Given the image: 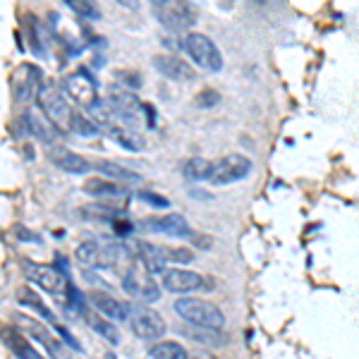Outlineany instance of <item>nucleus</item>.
<instances>
[{
  "label": "nucleus",
  "instance_id": "nucleus-16",
  "mask_svg": "<svg viewBox=\"0 0 359 359\" xmlns=\"http://www.w3.org/2000/svg\"><path fill=\"white\" fill-rule=\"evenodd\" d=\"M144 228L151 230V233H161V235H170V237H192V228L184 221L180 213H165V216L158 218H149L144 221Z\"/></svg>",
  "mask_w": 359,
  "mask_h": 359
},
{
  "label": "nucleus",
  "instance_id": "nucleus-32",
  "mask_svg": "<svg viewBox=\"0 0 359 359\" xmlns=\"http://www.w3.org/2000/svg\"><path fill=\"white\" fill-rule=\"evenodd\" d=\"M221 101V94H218L216 89H204V91H199L196 94V106H201V108H211V106H216V103Z\"/></svg>",
  "mask_w": 359,
  "mask_h": 359
},
{
  "label": "nucleus",
  "instance_id": "nucleus-19",
  "mask_svg": "<svg viewBox=\"0 0 359 359\" xmlns=\"http://www.w3.org/2000/svg\"><path fill=\"white\" fill-rule=\"evenodd\" d=\"M50 161H53L60 170H67V172H72V175H84V172L91 170V163L84 156L69 151V149H62V147H55L53 151H50Z\"/></svg>",
  "mask_w": 359,
  "mask_h": 359
},
{
  "label": "nucleus",
  "instance_id": "nucleus-11",
  "mask_svg": "<svg viewBox=\"0 0 359 359\" xmlns=\"http://www.w3.org/2000/svg\"><path fill=\"white\" fill-rule=\"evenodd\" d=\"M249 172H252V161L242 154H228L223 156L221 161L213 163V172H211V184H233L245 180Z\"/></svg>",
  "mask_w": 359,
  "mask_h": 359
},
{
  "label": "nucleus",
  "instance_id": "nucleus-10",
  "mask_svg": "<svg viewBox=\"0 0 359 359\" xmlns=\"http://www.w3.org/2000/svg\"><path fill=\"white\" fill-rule=\"evenodd\" d=\"M106 103L113 108V113L118 115V118H123L130 127L135 123H142L144 113H147V106L139 101V96H135L132 91H127V89H120V86L108 89Z\"/></svg>",
  "mask_w": 359,
  "mask_h": 359
},
{
  "label": "nucleus",
  "instance_id": "nucleus-15",
  "mask_svg": "<svg viewBox=\"0 0 359 359\" xmlns=\"http://www.w3.org/2000/svg\"><path fill=\"white\" fill-rule=\"evenodd\" d=\"M154 67L158 69L163 77L172 79V82H194L196 79V69L189 65L187 60L175 57V55H156Z\"/></svg>",
  "mask_w": 359,
  "mask_h": 359
},
{
  "label": "nucleus",
  "instance_id": "nucleus-17",
  "mask_svg": "<svg viewBox=\"0 0 359 359\" xmlns=\"http://www.w3.org/2000/svg\"><path fill=\"white\" fill-rule=\"evenodd\" d=\"M89 302L96 311H101V314L108 316L111 321H127V316H130V304H123L118 297H113L111 292L91 290Z\"/></svg>",
  "mask_w": 359,
  "mask_h": 359
},
{
  "label": "nucleus",
  "instance_id": "nucleus-9",
  "mask_svg": "<svg viewBox=\"0 0 359 359\" xmlns=\"http://www.w3.org/2000/svg\"><path fill=\"white\" fill-rule=\"evenodd\" d=\"M60 89H62V94L69 96L72 101H77L79 106L91 108L98 103V86L94 79H91V74L84 72V69L65 74V77L60 79Z\"/></svg>",
  "mask_w": 359,
  "mask_h": 359
},
{
  "label": "nucleus",
  "instance_id": "nucleus-33",
  "mask_svg": "<svg viewBox=\"0 0 359 359\" xmlns=\"http://www.w3.org/2000/svg\"><path fill=\"white\" fill-rule=\"evenodd\" d=\"M139 199L147 201V204H151V206H156V208H165L168 204H170L165 196H158L156 192H139Z\"/></svg>",
  "mask_w": 359,
  "mask_h": 359
},
{
  "label": "nucleus",
  "instance_id": "nucleus-27",
  "mask_svg": "<svg viewBox=\"0 0 359 359\" xmlns=\"http://www.w3.org/2000/svg\"><path fill=\"white\" fill-rule=\"evenodd\" d=\"M17 299H20V304H25V306H29V309L36 311V314H41V316L46 318V321H50V323L55 321L53 311L46 309L43 299L39 297V294L34 292V290H29V287H20V290H17Z\"/></svg>",
  "mask_w": 359,
  "mask_h": 359
},
{
  "label": "nucleus",
  "instance_id": "nucleus-12",
  "mask_svg": "<svg viewBox=\"0 0 359 359\" xmlns=\"http://www.w3.org/2000/svg\"><path fill=\"white\" fill-rule=\"evenodd\" d=\"M25 276L32 283H36L41 290L50 294H62L67 292V276L62 271H57L55 266L48 264H36V262H27L25 264Z\"/></svg>",
  "mask_w": 359,
  "mask_h": 359
},
{
  "label": "nucleus",
  "instance_id": "nucleus-1",
  "mask_svg": "<svg viewBox=\"0 0 359 359\" xmlns=\"http://www.w3.org/2000/svg\"><path fill=\"white\" fill-rule=\"evenodd\" d=\"M175 314L184 318L187 323H192L196 328H206V331H218L221 333L225 328V314L218 309L213 302L201 297H180L172 304Z\"/></svg>",
  "mask_w": 359,
  "mask_h": 359
},
{
  "label": "nucleus",
  "instance_id": "nucleus-7",
  "mask_svg": "<svg viewBox=\"0 0 359 359\" xmlns=\"http://www.w3.org/2000/svg\"><path fill=\"white\" fill-rule=\"evenodd\" d=\"M127 323H130L132 333L137 338H144V340H158L163 338L165 333V321L163 316L158 314L156 309L147 304H130V316H127Z\"/></svg>",
  "mask_w": 359,
  "mask_h": 359
},
{
  "label": "nucleus",
  "instance_id": "nucleus-28",
  "mask_svg": "<svg viewBox=\"0 0 359 359\" xmlns=\"http://www.w3.org/2000/svg\"><path fill=\"white\" fill-rule=\"evenodd\" d=\"M158 249L165 264H189L194 259L192 249H184V247H158Z\"/></svg>",
  "mask_w": 359,
  "mask_h": 359
},
{
  "label": "nucleus",
  "instance_id": "nucleus-20",
  "mask_svg": "<svg viewBox=\"0 0 359 359\" xmlns=\"http://www.w3.org/2000/svg\"><path fill=\"white\" fill-rule=\"evenodd\" d=\"M106 135L113 139L115 144H120L123 149L127 151H142L144 147H147V142H144V137L139 135L137 130H132L130 125H123V123H115L106 130Z\"/></svg>",
  "mask_w": 359,
  "mask_h": 359
},
{
  "label": "nucleus",
  "instance_id": "nucleus-5",
  "mask_svg": "<svg viewBox=\"0 0 359 359\" xmlns=\"http://www.w3.org/2000/svg\"><path fill=\"white\" fill-rule=\"evenodd\" d=\"M123 287L127 290V294H132L135 299H139L142 304L147 302H156L161 299V287L158 283L154 280V273L147 269L142 262H137L125 271L123 276Z\"/></svg>",
  "mask_w": 359,
  "mask_h": 359
},
{
  "label": "nucleus",
  "instance_id": "nucleus-2",
  "mask_svg": "<svg viewBox=\"0 0 359 359\" xmlns=\"http://www.w3.org/2000/svg\"><path fill=\"white\" fill-rule=\"evenodd\" d=\"M36 103H39V108H41L43 118L48 120V123L53 125L60 135L72 132L74 111L69 108L67 98H65V94H62V89H57L55 84H46L43 82L41 91H39V96H36Z\"/></svg>",
  "mask_w": 359,
  "mask_h": 359
},
{
  "label": "nucleus",
  "instance_id": "nucleus-18",
  "mask_svg": "<svg viewBox=\"0 0 359 359\" xmlns=\"http://www.w3.org/2000/svg\"><path fill=\"white\" fill-rule=\"evenodd\" d=\"M84 192L86 194H94L101 196V199H125L130 196V189L123 182H115L111 177H89L84 182Z\"/></svg>",
  "mask_w": 359,
  "mask_h": 359
},
{
  "label": "nucleus",
  "instance_id": "nucleus-3",
  "mask_svg": "<svg viewBox=\"0 0 359 359\" xmlns=\"http://www.w3.org/2000/svg\"><path fill=\"white\" fill-rule=\"evenodd\" d=\"M180 48L187 53L189 60H194L196 67L206 69V72H218L223 69V55L218 50V46L199 32H187L180 41Z\"/></svg>",
  "mask_w": 359,
  "mask_h": 359
},
{
  "label": "nucleus",
  "instance_id": "nucleus-29",
  "mask_svg": "<svg viewBox=\"0 0 359 359\" xmlns=\"http://www.w3.org/2000/svg\"><path fill=\"white\" fill-rule=\"evenodd\" d=\"M184 333L189 335L192 340H196V343H204V345H218V343H223V338H221V333L218 331H206V328H184Z\"/></svg>",
  "mask_w": 359,
  "mask_h": 359
},
{
  "label": "nucleus",
  "instance_id": "nucleus-30",
  "mask_svg": "<svg viewBox=\"0 0 359 359\" xmlns=\"http://www.w3.org/2000/svg\"><path fill=\"white\" fill-rule=\"evenodd\" d=\"M67 8L72 10V13L86 17V20H98L101 13H98L96 3H84V0H67Z\"/></svg>",
  "mask_w": 359,
  "mask_h": 359
},
{
  "label": "nucleus",
  "instance_id": "nucleus-23",
  "mask_svg": "<svg viewBox=\"0 0 359 359\" xmlns=\"http://www.w3.org/2000/svg\"><path fill=\"white\" fill-rule=\"evenodd\" d=\"M101 252H103L101 242L86 240L74 249V257H77V262L82 264L84 269H101Z\"/></svg>",
  "mask_w": 359,
  "mask_h": 359
},
{
  "label": "nucleus",
  "instance_id": "nucleus-6",
  "mask_svg": "<svg viewBox=\"0 0 359 359\" xmlns=\"http://www.w3.org/2000/svg\"><path fill=\"white\" fill-rule=\"evenodd\" d=\"M17 323L22 326V331H25L27 338H34L39 345H43V350L48 352L50 359H69L67 343L62 338H57L46 323L36 321L34 316H25V314L17 316Z\"/></svg>",
  "mask_w": 359,
  "mask_h": 359
},
{
  "label": "nucleus",
  "instance_id": "nucleus-24",
  "mask_svg": "<svg viewBox=\"0 0 359 359\" xmlns=\"http://www.w3.org/2000/svg\"><path fill=\"white\" fill-rule=\"evenodd\" d=\"M149 357L151 359H189L187 350L175 340H158L156 345L149 347Z\"/></svg>",
  "mask_w": 359,
  "mask_h": 359
},
{
  "label": "nucleus",
  "instance_id": "nucleus-25",
  "mask_svg": "<svg viewBox=\"0 0 359 359\" xmlns=\"http://www.w3.org/2000/svg\"><path fill=\"white\" fill-rule=\"evenodd\" d=\"M211 172H213V163L208 158H201V156H194V158H187L182 165V175L187 180H211Z\"/></svg>",
  "mask_w": 359,
  "mask_h": 359
},
{
  "label": "nucleus",
  "instance_id": "nucleus-13",
  "mask_svg": "<svg viewBox=\"0 0 359 359\" xmlns=\"http://www.w3.org/2000/svg\"><path fill=\"white\" fill-rule=\"evenodd\" d=\"M72 297H74V306H77L79 314H82V318L86 321V326L94 328V331H96L98 335H101V338H106L111 345H118V343H120V331L113 326L111 318L103 316L101 311H96L94 306L82 304V299H79V294H77V292H72Z\"/></svg>",
  "mask_w": 359,
  "mask_h": 359
},
{
  "label": "nucleus",
  "instance_id": "nucleus-21",
  "mask_svg": "<svg viewBox=\"0 0 359 359\" xmlns=\"http://www.w3.org/2000/svg\"><path fill=\"white\" fill-rule=\"evenodd\" d=\"M22 123H25V127H27V135L41 139L43 144H53L55 135H60V132H57L55 127L48 123V120L39 118V115H34V113H25V115H22Z\"/></svg>",
  "mask_w": 359,
  "mask_h": 359
},
{
  "label": "nucleus",
  "instance_id": "nucleus-34",
  "mask_svg": "<svg viewBox=\"0 0 359 359\" xmlns=\"http://www.w3.org/2000/svg\"><path fill=\"white\" fill-rule=\"evenodd\" d=\"M106 359H118V357H115L113 352H108V355H106Z\"/></svg>",
  "mask_w": 359,
  "mask_h": 359
},
{
  "label": "nucleus",
  "instance_id": "nucleus-31",
  "mask_svg": "<svg viewBox=\"0 0 359 359\" xmlns=\"http://www.w3.org/2000/svg\"><path fill=\"white\" fill-rule=\"evenodd\" d=\"M72 132H77V135H98V127L91 118H84L82 113H74V123H72Z\"/></svg>",
  "mask_w": 359,
  "mask_h": 359
},
{
  "label": "nucleus",
  "instance_id": "nucleus-26",
  "mask_svg": "<svg viewBox=\"0 0 359 359\" xmlns=\"http://www.w3.org/2000/svg\"><path fill=\"white\" fill-rule=\"evenodd\" d=\"M94 168L98 172H103V175H111V180L115 182H139V175L135 170H130V168H123L118 163H111V161H98L94 163Z\"/></svg>",
  "mask_w": 359,
  "mask_h": 359
},
{
  "label": "nucleus",
  "instance_id": "nucleus-8",
  "mask_svg": "<svg viewBox=\"0 0 359 359\" xmlns=\"http://www.w3.org/2000/svg\"><path fill=\"white\" fill-rule=\"evenodd\" d=\"M41 79H43V74L36 65H32V62H22V65H17L13 69V74H10V91H13L15 101L25 103V101L36 98L39 91H41V86H43Z\"/></svg>",
  "mask_w": 359,
  "mask_h": 359
},
{
  "label": "nucleus",
  "instance_id": "nucleus-22",
  "mask_svg": "<svg viewBox=\"0 0 359 359\" xmlns=\"http://www.w3.org/2000/svg\"><path fill=\"white\" fill-rule=\"evenodd\" d=\"M5 343H8L10 352H13L17 359H43L32 345H29L27 335L20 333L17 328H8V331H5Z\"/></svg>",
  "mask_w": 359,
  "mask_h": 359
},
{
  "label": "nucleus",
  "instance_id": "nucleus-4",
  "mask_svg": "<svg viewBox=\"0 0 359 359\" xmlns=\"http://www.w3.org/2000/svg\"><path fill=\"white\" fill-rule=\"evenodd\" d=\"M151 13L170 32H184L192 29L199 20V13L192 3H180V0H154Z\"/></svg>",
  "mask_w": 359,
  "mask_h": 359
},
{
  "label": "nucleus",
  "instance_id": "nucleus-14",
  "mask_svg": "<svg viewBox=\"0 0 359 359\" xmlns=\"http://www.w3.org/2000/svg\"><path fill=\"white\" fill-rule=\"evenodd\" d=\"M163 287L168 292H175V294H182V297H189V294L196 292V290H204L206 280L199 273H194V271L170 269L163 276Z\"/></svg>",
  "mask_w": 359,
  "mask_h": 359
}]
</instances>
